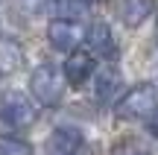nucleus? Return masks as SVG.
<instances>
[{"label":"nucleus","instance_id":"nucleus-1","mask_svg":"<svg viewBox=\"0 0 158 155\" xmlns=\"http://www.w3.org/2000/svg\"><path fill=\"white\" fill-rule=\"evenodd\" d=\"M155 111H158V91L149 82L135 85L132 91H126L123 97L117 100V117H123V120H135V117L147 120Z\"/></svg>","mask_w":158,"mask_h":155},{"label":"nucleus","instance_id":"nucleus-2","mask_svg":"<svg viewBox=\"0 0 158 155\" xmlns=\"http://www.w3.org/2000/svg\"><path fill=\"white\" fill-rule=\"evenodd\" d=\"M29 91L32 97L38 100L41 105L47 108H56L59 103L64 100V79L53 64H38L29 76Z\"/></svg>","mask_w":158,"mask_h":155},{"label":"nucleus","instance_id":"nucleus-3","mask_svg":"<svg viewBox=\"0 0 158 155\" xmlns=\"http://www.w3.org/2000/svg\"><path fill=\"white\" fill-rule=\"evenodd\" d=\"M0 120L9 123L12 129H27L35 123V108L23 94L12 91V94H6L3 105H0Z\"/></svg>","mask_w":158,"mask_h":155},{"label":"nucleus","instance_id":"nucleus-4","mask_svg":"<svg viewBox=\"0 0 158 155\" xmlns=\"http://www.w3.org/2000/svg\"><path fill=\"white\" fill-rule=\"evenodd\" d=\"M85 44H88L91 56H100V59H106V62H114V59H117V41H114V32H111V27L102 23V21L88 23V29H85Z\"/></svg>","mask_w":158,"mask_h":155},{"label":"nucleus","instance_id":"nucleus-5","mask_svg":"<svg viewBox=\"0 0 158 155\" xmlns=\"http://www.w3.org/2000/svg\"><path fill=\"white\" fill-rule=\"evenodd\" d=\"M91 76H94V56L85 53V50H73L68 56V62H64V79L73 88H79V85H85Z\"/></svg>","mask_w":158,"mask_h":155},{"label":"nucleus","instance_id":"nucleus-6","mask_svg":"<svg viewBox=\"0 0 158 155\" xmlns=\"http://www.w3.org/2000/svg\"><path fill=\"white\" fill-rule=\"evenodd\" d=\"M94 94H97V100H100L102 105L117 103L120 94H123V76H120V70H114V67H102L100 73H97Z\"/></svg>","mask_w":158,"mask_h":155},{"label":"nucleus","instance_id":"nucleus-7","mask_svg":"<svg viewBox=\"0 0 158 155\" xmlns=\"http://www.w3.org/2000/svg\"><path fill=\"white\" fill-rule=\"evenodd\" d=\"M47 38H50V44L56 47V50L62 53H73L76 44H79V32L76 27L70 21H62V18H56V21H50V27H47Z\"/></svg>","mask_w":158,"mask_h":155},{"label":"nucleus","instance_id":"nucleus-8","mask_svg":"<svg viewBox=\"0 0 158 155\" xmlns=\"http://www.w3.org/2000/svg\"><path fill=\"white\" fill-rule=\"evenodd\" d=\"M79 146H82V132L73 126H59L50 135V149L56 155H73Z\"/></svg>","mask_w":158,"mask_h":155},{"label":"nucleus","instance_id":"nucleus-9","mask_svg":"<svg viewBox=\"0 0 158 155\" xmlns=\"http://www.w3.org/2000/svg\"><path fill=\"white\" fill-rule=\"evenodd\" d=\"M155 9V0H120V18L126 27H138L143 23Z\"/></svg>","mask_w":158,"mask_h":155},{"label":"nucleus","instance_id":"nucleus-10","mask_svg":"<svg viewBox=\"0 0 158 155\" xmlns=\"http://www.w3.org/2000/svg\"><path fill=\"white\" fill-rule=\"evenodd\" d=\"M62 21H73V18H85L88 12V0H59L56 3Z\"/></svg>","mask_w":158,"mask_h":155},{"label":"nucleus","instance_id":"nucleus-11","mask_svg":"<svg viewBox=\"0 0 158 155\" xmlns=\"http://www.w3.org/2000/svg\"><path fill=\"white\" fill-rule=\"evenodd\" d=\"M0 155H32V146L21 138H0Z\"/></svg>","mask_w":158,"mask_h":155},{"label":"nucleus","instance_id":"nucleus-12","mask_svg":"<svg viewBox=\"0 0 158 155\" xmlns=\"http://www.w3.org/2000/svg\"><path fill=\"white\" fill-rule=\"evenodd\" d=\"M149 132H152V135H158V111H155L152 117H149Z\"/></svg>","mask_w":158,"mask_h":155},{"label":"nucleus","instance_id":"nucleus-13","mask_svg":"<svg viewBox=\"0 0 158 155\" xmlns=\"http://www.w3.org/2000/svg\"><path fill=\"white\" fill-rule=\"evenodd\" d=\"M120 155H147V152H143V149H123Z\"/></svg>","mask_w":158,"mask_h":155}]
</instances>
